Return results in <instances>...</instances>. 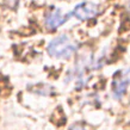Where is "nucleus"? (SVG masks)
<instances>
[{
	"mask_svg": "<svg viewBox=\"0 0 130 130\" xmlns=\"http://www.w3.org/2000/svg\"><path fill=\"white\" fill-rule=\"evenodd\" d=\"M79 44L67 34H61L49 42L47 47L48 54L59 60H68L75 55Z\"/></svg>",
	"mask_w": 130,
	"mask_h": 130,
	"instance_id": "f257e3e1",
	"label": "nucleus"
},
{
	"mask_svg": "<svg viewBox=\"0 0 130 130\" xmlns=\"http://www.w3.org/2000/svg\"><path fill=\"white\" fill-rule=\"evenodd\" d=\"M129 86H130V68H124V69L118 71L115 74L113 80H112V85H111L112 97L116 100H121L125 95Z\"/></svg>",
	"mask_w": 130,
	"mask_h": 130,
	"instance_id": "f03ea898",
	"label": "nucleus"
},
{
	"mask_svg": "<svg viewBox=\"0 0 130 130\" xmlns=\"http://www.w3.org/2000/svg\"><path fill=\"white\" fill-rule=\"evenodd\" d=\"M99 11H100V7L98 4L92 1H84L75 6L72 13H69V16L75 17L79 20H88L94 18L99 13Z\"/></svg>",
	"mask_w": 130,
	"mask_h": 130,
	"instance_id": "7ed1b4c3",
	"label": "nucleus"
},
{
	"mask_svg": "<svg viewBox=\"0 0 130 130\" xmlns=\"http://www.w3.org/2000/svg\"><path fill=\"white\" fill-rule=\"evenodd\" d=\"M69 17H71L69 14H64L61 8L54 7L47 12V14L44 17V25H45L47 30L54 31L66 23Z\"/></svg>",
	"mask_w": 130,
	"mask_h": 130,
	"instance_id": "20e7f679",
	"label": "nucleus"
},
{
	"mask_svg": "<svg viewBox=\"0 0 130 130\" xmlns=\"http://www.w3.org/2000/svg\"><path fill=\"white\" fill-rule=\"evenodd\" d=\"M68 130H86V129H85L83 125H79V124H74V125H72Z\"/></svg>",
	"mask_w": 130,
	"mask_h": 130,
	"instance_id": "39448f33",
	"label": "nucleus"
},
{
	"mask_svg": "<svg viewBox=\"0 0 130 130\" xmlns=\"http://www.w3.org/2000/svg\"><path fill=\"white\" fill-rule=\"evenodd\" d=\"M128 11L130 12V3H129V5H128Z\"/></svg>",
	"mask_w": 130,
	"mask_h": 130,
	"instance_id": "423d86ee",
	"label": "nucleus"
}]
</instances>
